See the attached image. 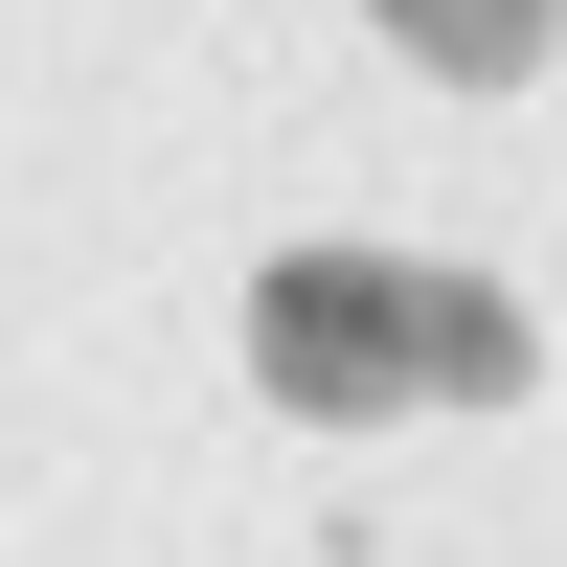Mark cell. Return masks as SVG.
Here are the masks:
<instances>
[{"instance_id":"6da1fadb","label":"cell","mask_w":567,"mask_h":567,"mask_svg":"<svg viewBox=\"0 0 567 567\" xmlns=\"http://www.w3.org/2000/svg\"><path fill=\"white\" fill-rule=\"evenodd\" d=\"M250 386L318 409V432L499 409L523 386V318H499V272H432V250H272L250 272Z\"/></svg>"},{"instance_id":"7a4b0ae2","label":"cell","mask_w":567,"mask_h":567,"mask_svg":"<svg viewBox=\"0 0 567 567\" xmlns=\"http://www.w3.org/2000/svg\"><path fill=\"white\" fill-rule=\"evenodd\" d=\"M363 23H409L432 69H545V23H567V0H363Z\"/></svg>"}]
</instances>
